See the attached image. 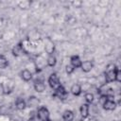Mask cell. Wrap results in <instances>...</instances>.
I'll list each match as a JSON object with an SVG mask.
<instances>
[{"mask_svg": "<svg viewBox=\"0 0 121 121\" xmlns=\"http://www.w3.org/2000/svg\"><path fill=\"white\" fill-rule=\"evenodd\" d=\"M117 67L115 66V64L111 63L107 66L106 68V72H105V80L106 82H112L115 81V77H116V71H117Z\"/></svg>", "mask_w": 121, "mask_h": 121, "instance_id": "6da1fadb", "label": "cell"}, {"mask_svg": "<svg viewBox=\"0 0 121 121\" xmlns=\"http://www.w3.org/2000/svg\"><path fill=\"white\" fill-rule=\"evenodd\" d=\"M48 83H49V86L52 89H54V90H56L60 86H61L60 81V78L57 76V74H55V73H53V74H51L49 76V78H48Z\"/></svg>", "mask_w": 121, "mask_h": 121, "instance_id": "7a4b0ae2", "label": "cell"}, {"mask_svg": "<svg viewBox=\"0 0 121 121\" xmlns=\"http://www.w3.org/2000/svg\"><path fill=\"white\" fill-rule=\"evenodd\" d=\"M37 116L40 121H48L49 120V111L46 107H41L39 108L37 112Z\"/></svg>", "mask_w": 121, "mask_h": 121, "instance_id": "3957f363", "label": "cell"}, {"mask_svg": "<svg viewBox=\"0 0 121 121\" xmlns=\"http://www.w3.org/2000/svg\"><path fill=\"white\" fill-rule=\"evenodd\" d=\"M93 67H94V64H93V62L91 60H85V61L81 62V65H80L81 70L83 72H85V73L90 72L93 69Z\"/></svg>", "mask_w": 121, "mask_h": 121, "instance_id": "277c9868", "label": "cell"}, {"mask_svg": "<svg viewBox=\"0 0 121 121\" xmlns=\"http://www.w3.org/2000/svg\"><path fill=\"white\" fill-rule=\"evenodd\" d=\"M81 62H82V61H81L80 58H79L78 56H77V55L72 56L71 59H70V64H71L74 68H78V67H80Z\"/></svg>", "mask_w": 121, "mask_h": 121, "instance_id": "5b68a950", "label": "cell"}, {"mask_svg": "<svg viewBox=\"0 0 121 121\" xmlns=\"http://www.w3.org/2000/svg\"><path fill=\"white\" fill-rule=\"evenodd\" d=\"M34 89L38 93H43L45 90V84L43 80H36L34 82Z\"/></svg>", "mask_w": 121, "mask_h": 121, "instance_id": "8992f818", "label": "cell"}, {"mask_svg": "<svg viewBox=\"0 0 121 121\" xmlns=\"http://www.w3.org/2000/svg\"><path fill=\"white\" fill-rule=\"evenodd\" d=\"M102 106H103V108H104L106 111H112V110H114V109L116 108V102H115L114 100H110V99H108Z\"/></svg>", "mask_w": 121, "mask_h": 121, "instance_id": "52a82bcc", "label": "cell"}, {"mask_svg": "<svg viewBox=\"0 0 121 121\" xmlns=\"http://www.w3.org/2000/svg\"><path fill=\"white\" fill-rule=\"evenodd\" d=\"M44 49H45V52H46L48 55H51V54H53V52H54V49H55V45H54V43H53L51 40H47V42L45 43V46H44Z\"/></svg>", "mask_w": 121, "mask_h": 121, "instance_id": "ba28073f", "label": "cell"}, {"mask_svg": "<svg viewBox=\"0 0 121 121\" xmlns=\"http://www.w3.org/2000/svg\"><path fill=\"white\" fill-rule=\"evenodd\" d=\"M70 91H71L72 95L78 96V95H79L81 94V86H80L79 84H78V83H75V84H73V85L71 86Z\"/></svg>", "mask_w": 121, "mask_h": 121, "instance_id": "9c48e42d", "label": "cell"}, {"mask_svg": "<svg viewBox=\"0 0 121 121\" xmlns=\"http://www.w3.org/2000/svg\"><path fill=\"white\" fill-rule=\"evenodd\" d=\"M79 112H80V114L83 118H86L88 115H89V105L87 103H84L80 106V109H79Z\"/></svg>", "mask_w": 121, "mask_h": 121, "instance_id": "30bf717a", "label": "cell"}, {"mask_svg": "<svg viewBox=\"0 0 121 121\" xmlns=\"http://www.w3.org/2000/svg\"><path fill=\"white\" fill-rule=\"evenodd\" d=\"M15 106H16V109L19 110V111H23L26 109V102L23 99V98H18L15 102Z\"/></svg>", "mask_w": 121, "mask_h": 121, "instance_id": "8fae6325", "label": "cell"}, {"mask_svg": "<svg viewBox=\"0 0 121 121\" xmlns=\"http://www.w3.org/2000/svg\"><path fill=\"white\" fill-rule=\"evenodd\" d=\"M21 77H22V78H23L25 81H29V80L32 78V73H31L29 70L25 69V70L22 71Z\"/></svg>", "mask_w": 121, "mask_h": 121, "instance_id": "7c38bea8", "label": "cell"}, {"mask_svg": "<svg viewBox=\"0 0 121 121\" xmlns=\"http://www.w3.org/2000/svg\"><path fill=\"white\" fill-rule=\"evenodd\" d=\"M62 118H63L64 121H72L73 118H74V113H73V112L70 111V110L65 111V112H63V114H62Z\"/></svg>", "mask_w": 121, "mask_h": 121, "instance_id": "4fadbf2b", "label": "cell"}, {"mask_svg": "<svg viewBox=\"0 0 121 121\" xmlns=\"http://www.w3.org/2000/svg\"><path fill=\"white\" fill-rule=\"evenodd\" d=\"M23 51H24L23 45H22L21 43H19V44L15 45V47L12 49V54H13L15 57H18V56H20V55L23 53Z\"/></svg>", "mask_w": 121, "mask_h": 121, "instance_id": "5bb4252c", "label": "cell"}, {"mask_svg": "<svg viewBox=\"0 0 121 121\" xmlns=\"http://www.w3.org/2000/svg\"><path fill=\"white\" fill-rule=\"evenodd\" d=\"M46 63H47V65H48V66H50V67L55 66V65H56V63H57V58H56L53 54L49 55V56L47 57Z\"/></svg>", "mask_w": 121, "mask_h": 121, "instance_id": "9a60e30c", "label": "cell"}, {"mask_svg": "<svg viewBox=\"0 0 121 121\" xmlns=\"http://www.w3.org/2000/svg\"><path fill=\"white\" fill-rule=\"evenodd\" d=\"M39 103H40V100L35 96H30L27 101V105L29 107H37L39 105Z\"/></svg>", "mask_w": 121, "mask_h": 121, "instance_id": "2e32d148", "label": "cell"}, {"mask_svg": "<svg viewBox=\"0 0 121 121\" xmlns=\"http://www.w3.org/2000/svg\"><path fill=\"white\" fill-rule=\"evenodd\" d=\"M55 95L61 98V97H63L66 95V91H65V89L62 86H60L58 89L55 90Z\"/></svg>", "mask_w": 121, "mask_h": 121, "instance_id": "e0dca14e", "label": "cell"}, {"mask_svg": "<svg viewBox=\"0 0 121 121\" xmlns=\"http://www.w3.org/2000/svg\"><path fill=\"white\" fill-rule=\"evenodd\" d=\"M9 62L7 58L4 55H0V69H5L8 66Z\"/></svg>", "mask_w": 121, "mask_h": 121, "instance_id": "ac0fdd59", "label": "cell"}, {"mask_svg": "<svg viewBox=\"0 0 121 121\" xmlns=\"http://www.w3.org/2000/svg\"><path fill=\"white\" fill-rule=\"evenodd\" d=\"M84 98L87 103H92L94 101V95L92 93H86L84 95Z\"/></svg>", "mask_w": 121, "mask_h": 121, "instance_id": "d6986e66", "label": "cell"}, {"mask_svg": "<svg viewBox=\"0 0 121 121\" xmlns=\"http://www.w3.org/2000/svg\"><path fill=\"white\" fill-rule=\"evenodd\" d=\"M107 100H108V97H107V95H101L99 96V99H98V101H99V104H100V105H103Z\"/></svg>", "mask_w": 121, "mask_h": 121, "instance_id": "ffe728a7", "label": "cell"}, {"mask_svg": "<svg viewBox=\"0 0 121 121\" xmlns=\"http://www.w3.org/2000/svg\"><path fill=\"white\" fill-rule=\"evenodd\" d=\"M74 70H75V68H74L71 64H68V65H66V67H65V71H66V73H67L68 75L72 74V73L74 72Z\"/></svg>", "mask_w": 121, "mask_h": 121, "instance_id": "44dd1931", "label": "cell"}, {"mask_svg": "<svg viewBox=\"0 0 121 121\" xmlns=\"http://www.w3.org/2000/svg\"><path fill=\"white\" fill-rule=\"evenodd\" d=\"M115 81H117V82H120V81H121V71H120L119 69H117V71H116Z\"/></svg>", "mask_w": 121, "mask_h": 121, "instance_id": "7402d4cb", "label": "cell"}, {"mask_svg": "<svg viewBox=\"0 0 121 121\" xmlns=\"http://www.w3.org/2000/svg\"><path fill=\"white\" fill-rule=\"evenodd\" d=\"M5 93H4V87H3V84L0 83V96L3 95Z\"/></svg>", "mask_w": 121, "mask_h": 121, "instance_id": "603a6c76", "label": "cell"}, {"mask_svg": "<svg viewBox=\"0 0 121 121\" xmlns=\"http://www.w3.org/2000/svg\"><path fill=\"white\" fill-rule=\"evenodd\" d=\"M48 121H51V120H48Z\"/></svg>", "mask_w": 121, "mask_h": 121, "instance_id": "cb8c5ba5", "label": "cell"}]
</instances>
